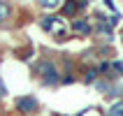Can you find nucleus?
<instances>
[{"label":"nucleus","instance_id":"9d476101","mask_svg":"<svg viewBox=\"0 0 123 116\" xmlns=\"http://www.w3.org/2000/svg\"><path fill=\"white\" fill-rule=\"evenodd\" d=\"M40 5L44 7V9H56V7H58V0H42Z\"/></svg>","mask_w":123,"mask_h":116},{"label":"nucleus","instance_id":"423d86ee","mask_svg":"<svg viewBox=\"0 0 123 116\" xmlns=\"http://www.w3.org/2000/svg\"><path fill=\"white\" fill-rule=\"evenodd\" d=\"M9 14H12V7H9V2H0V26H2V23L9 19Z\"/></svg>","mask_w":123,"mask_h":116},{"label":"nucleus","instance_id":"39448f33","mask_svg":"<svg viewBox=\"0 0 123 116\" xmlns=\"http://www.w3.org/2000/svg\"><path fill=\"white\" fill-rule=\"evenodd\" d=\"M98 33H102V35H111V23L107 19H105L102 14H98V26H95Z\"/></svg>","mask_w":123,"mask_h":116},{"label":"nucleus","instance_id":"7ed1b4c3","mask_svg":"<svg viewBox=\"0 0 123 116\" xmlns=\"http://www.w3.org/2000/svg\"><path fill=\"white\" fill-rule=\"evenodd\" d=\"M81 9H86V2H68V5L61 7V14L63 16H72V14L81 12Z\"/></svg>","mask_w":123,"mask_h":116},{"label":"nucleus","instance_id":"20e7f679","mask_svg":"<svg viewBox=\"0 0 123 116\" xmlns=\"http://www.w3.org/2000/svg\"><path fill=\"white\" fill-rule=\"evenodd\" d=\"M72 30L79 35H91V23L86 19H74L72 21Z\"/></svg>","mask_w":123,"mask_h":116},{"label":"nucleus","instance_id":"f8f14e48","mask_svg":"<svg viewBox=\"0 0 123 116\" xmlns=\"http://www.w3.org/2000/svg\"><path fill=\"white\" fill-rule=\"evenodd\" d=\"M84 116H100V109H86Z\"/></svg>","mask_w":123,"mask_h":116},{"label":"nucleus","instance_id":"6e6552de","mask_svg":"<svg viewBox=\"0 0 123 116\" xmlns=\"http://www.w3.org/2000/svg\"><path fill=\"white\" fill-rule=\"evenodd\" d=\"M56 21H61V19H56V16H44V19L40 21V26H42V30H54Z\"/></svg>","mask_w":123,"mask_h":116},{"label":"nucleus","instance_id":"f03ea898","mask_svg":"<svg viewBox=\"0 0 123 116\" xmlns=\"http://www.w3.org/2000/svg\"><path fill=\"white\" fill-rule=\"evenodd\" d=\"M37 107H40V102H37L33 95H23V98L16 100V109H19L21 114H33V111H37Z\"/></svg>","mask_w":123,"mask_h":116},{"label":"nucleus","instance_id":"1a4fd4ad","mask_svg":"<svg viewBox=\"0 0 123 116\" xmlns=\"http://www.w3.org/2000/svg\"><path fill=\"white\" fill-rule=\"evenodd\" d=\"M98 74H100V72H98V67H91L88 72H86V81H88V84H93V81H95V77H98Z\"/></svg>","mask_w":123,"mask_h":116},{"label":"nucleus","instance_id":"9b49d317","mask_svg":"<svg viewBox=\"0 0 123 116\" xmlns=\"http://www.w3.org/2000/svg\"><path fill=\"white\" fill-rule=\"evenodd\" d=\"M0 98H7V86L2 81V77H0Z\"/></svg>","mask_w":123,"mask_h":116},{"label":"nucleus","instance_id":"f257e3e1","mask_svg":"<svg viewBox=\"0 0 123 116\" xmlns=\"http://www.w3.org/2000/svg\"><path fill=\"white\" fill-rule=\"evenodd\" d=\"M37 74H40V81L44 86H56L61 84V72L51 61H40L37 63Z\"/></svg>","mask_w":123,"mask_h":116},{"label":"nucleus","instance_id":"0eeeda50","mask_svg":"<svg viewBox=\"0 0 123 116\" xmlns=\"http://www.w3.org/2000/svg\"><path fill=\"white\" fill-rule=\"evenodd\" d=\"M107 116H123V100H118V102L111 104L109 111H107Z\"/></svg>","mask_w":123,"mask_h":116}]
</instances>
